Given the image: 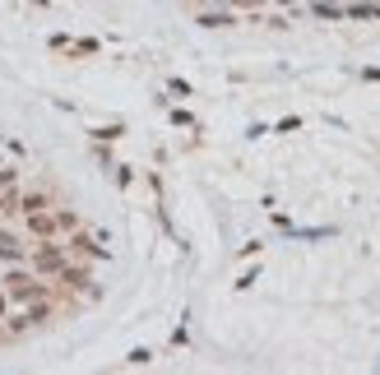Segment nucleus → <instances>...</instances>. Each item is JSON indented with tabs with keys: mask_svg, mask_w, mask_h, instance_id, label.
<instances>
[{
	"mask_svg": "<svg viewBox=\"0 0 380 375\" xmlns=\"http://www.w3.org/2000/svg\"><path fill=\"white\" fill-rule=\"evenodd\" d=\"M0 287H5V297H10L14 306H28V301L51 297V283H46L42 274H28V269H10V274L0 278Z\"/></svg>",
	"mask_w": 380,
	"mask_h": 375,
	"instance_id": "f257e3e1",
	"label": "nucleus"
},
{
	"mask_svg": "<svg viewBox=\"0 0 380 375\" xmlns=\"http://www.w3.org/2000/svg\"><path fill=\"white\" fill-rule=\"evenodd\" d=\"M28 260H33V274H42V278H56L61 269L70 265V250L56 241V236H42V241L33 246V255H28Z\"/></svg>",
	"mask_w": 380,
	"mask_h": 375,
	"instance_id": "f03ea898",
	"label": "nucleus"
},
{
	"mask_svg": "<svg viewBox=\"0 0 380 375\" xmlns=\"http://www.w3.org/2000/svg\"><path fill=\"white\" fill-rule=\"evenodd\" d=\"M42 209H51V195H46V190H14L10 195L14 218H28V213H42Z\"/></svg>",
	"mask_w": 380,
	"mask_h": 375,
	"instance_id": "7ed1b4c3",
	"label": "nucleus"
},
{
	"mask_svg": "<svg viewBox=\"0 0 380 375\" xmlns=\"http://www.w3.org/2000/svg\"><path fill=\"white\" fill-rule=\"evenodd\" d=\"M65 250H70V255H84V260H107V250H102V246L93 241V236L84 232V227H75V232H70Z\"/></svg>",
	"mask_w": 380,
	"mask_h": 375,
	"instance_id": "20e7f679",
	"label": "nucleus"
},
{
	"mask_svg": "<svg viewBox=\"0 0 380 375\" xmlns=\"http://www.w3.org/2000/svg\"><path fill=\"white\" fill-rule=\"evenodd\" d=\"M28 236H37V241H42V236H61V222H56V209H42V213H28Z\"/></svg>",
	"mask_w": 380,
	"mask_h": 375,
	"instance_id": "39448f33",
	"label": "nucleus"
},
{
	"mask_svg": "<svg viewBox=\"0 0 380 375\" xmlns=\"http://www.w3.org/2000/svg\"><path fill=\"white\" fill-rule=\"evenodd\" d=\"M0 260H5V265H23V260H28V246H19L14 232H0Z\"/></svg>",
	"mask_w": 380,
	"mask_h": 375,
	"instance_id": "423d86ee",
	"label": "nucleus"
},
{
	"mask_svg": "<svg viewBox=\"0 0 380 375\" xmlns=\"http://www.w3.org/2000/svg\"><path fill=\"white\" fill-rule=\"evenodd\" d=\"M56 278H61L65 287H89V269H70V265H65Z\"/></svg>",
	"mask_w": 380,
	"mask_h": 375,
	"instance_id": "0eeeda50",
	"label": "nucleus"
},
{
	"mask_svg": "<svg viewBox=\"0 0 380 375\" xmlns=\"http://www.w3.org/2000/svg\"><path fill=\"white\" fill-rule=\"evenodd\" d=\"M56 222H61V236H70L79 227V213L75 209H56Z\"/></svg>",
	"mask_w": 380,
	"mask_h": 375,
	"instance_id": "6e6552de",
	"label": "nucleus"
},
{
	"mask_svg": "<svg viewBox=\"0 0 380 375\" xmlns=\"http://www.w3.org/2000/svg\"><path fill=\"white\" fill-rule=\"evenodd\" d=\"M348 19H380V5H348Z\"/></svg>",
	"mask_w": 380,
	"mask_h": 375,
	"instance_id": "1a4fd4ad",
	"label": "nucleus"
},
{
	"mask_svg": "<svg viewBox=\"0 0 380 375\" xmlns=\"http://www.w3.org/2000/svg\"><path fill=\"white\" fill-rule=\"evenodd\" d=\"M125 134V125L116 121V125H98V130H93V139H102V144H112V139H121Z\"/></svg>",
	"mask_w": 380,
	"mask_h": 375,
	"instance_id": "9d476101",
	"label": "nucleus"
},
{
	"mask_svg": "<svg viewBox=\"0 0 380 375\" xmlns=\"http://www.w3.org/2000/svg\"><path fill=\"white\" fill-rule=\"evenodd\" d=\"M200 23H204V28H227L232 14H200Z\"/></svg>",
	"mask_w": 380,
	"mask_h": 375,
	"instance_id": "9b49d317",
	"label": "nucleus"
},
{
	"mask_svg": "<svg viewBox=\"0 0 380 375\" xmlns=\"http://www.w3.org/2000/svg\"><path fill=\"white\" fill-rule=\"evenodd\" d=\"M125 362H130V366H148V362H153V352H148V348H134Z\"/></svg>",
	"mask_w": 380,
	"mask_h": 375,
	"instance_id": "f8f14e48",
	"label": "nucleus"
},
{
	"mask_svg": "<svg viewBox=\"0 0 380 375\" xmlns=\"http://www.w3.org/2000/svg\"><path fill=\"white\" fill-rule=\"evenodd\" d=\"M172 125H195V116H190V111H181V107H177V111H172Z\"/></svg>",
	"mask_w": 380,
	"mask_h": 375,
	"instance_id": "ddd939ff",
	"label": "nucleus"
},
{
	"mask_svg": "<svg viewBox=\"0 0 380 375\" xmlns=\"http://www.w3.org/2000/svg\"><path fill=\"white\" fill-rule=\"evenodd\" d=\"M232 5H241V10H260L265 0H232Z\"/></svg>",
	"mask_w": 380,
	"mask_h": 375,
	"instance_id": "4468645a",
	"label": "nucleus"
},
{
	"mask_svg": "<svg viewBox=\"0 0 380 375\" xmlns=\"http://www.w3.org/2000/svg\"><path fill=\"white\" fill-rule=\"evenodd\" d=\"M5 310H10V297H5V292H0V320H5Z\"/></svg>",
	"mask_w": 380,
	"mask_h": 375,
	"instance_id": "2eb2a0df",
	"label": "nucleus"
},
{
	"mask_svg": "<svg viewBox=\"0 0 380 375\" xmlns=\"http://www.w3.org/2000/svg\"><path fill=\"white\" fill-rule=\"evenodd\" d=\"M279 5H292V0H279Z\"/></svg>",
	"mask_w": 380,
	"mask_h": 375,
	"instance_id": "dca6fc26",
	"label": "nucleus"
},
{
	"mask_svg": "<svg viewBox=\"0 0 380 375\" xmlns=\"http://www.w3.org/2000/svg\"><path fill=\"white\" fill-rule=\"evenodd\" d=\"M0 278H5V269H0Z\"/></svg>",
	"mask_w": 380,
	"mask_h": 375,
	"instance_id": "f3484780",
	"label": "nucleus"
}]
</instances>
